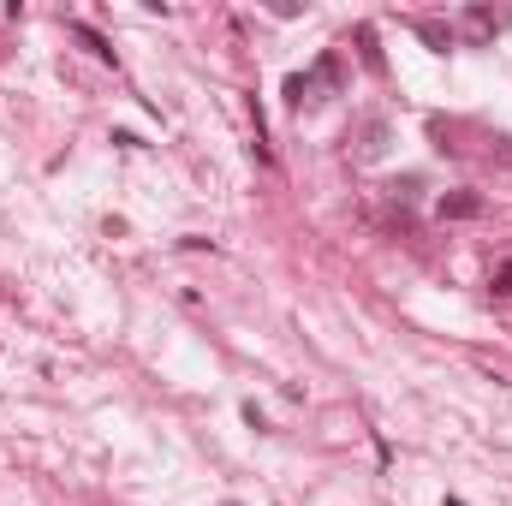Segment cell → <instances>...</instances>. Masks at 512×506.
Returning a JSON list of instances; mask_svg holds the SVG:
<instances>
[{
  "label": "cell",
  "instance_id": "6da1fadb",
  "mask_svg": "<svg viewBox=\"0 0 512 506\" xmlns=\"http://www.w3.org/2000/svg\"><path fill=\"white\" fill-rule=\"evenodd\" d=\"M334 90H340V60H334V54H322L316 72H292V78H286V102H292L298 114L316 108V102H328Z\"/></svg>",
  "mask_w": 512,
  "mask_h": 506
},
{
  "label": "cell",
  "instance_id": "7a4b0ae2",
  "mask_svg": "<svg viewBox=\"0 0 512 506\" xmlns=\"http://www.w3.org/2000/svg\"><path fill=\"white\" fill-rule=\"evenodd\" d=\"M477 209H483L477 191H453V197H441V221H471Z\"/></svg>",
  "mask_w": 512,
  "mask_h": 506
},
{
  "label": "cell",
  "instance_id": "3957f363",
  "mask_svg": "<svg viewBox=\"0 0 512 506\" xmlns=\"http://www.w3.org/2000/svg\"><path fill=\"white\" fill-rule=\"evenodd\" d=\"M465 30H471V36H477V42H489V36H495V30H501V18H495V12H489V6H465Z\"/></svg>",
  "mask_w": 512,
  "mask_h": 506
},
{
  "label": "cell",
  "instance_id": "277c9868",
  "mask_svg": "<svg viewBox=\"0 0 512 506\" xmlns=\"http://www.w3.org/2000/svg\"><path fill=\"white\" fill-rule=\"evenodd\" d=\"M417 36H423L435 54H447V48H453V24H441V18H417Z\"/></svg>",
  "mask_w": 512,
  "mask_h": 506
},
{
  "label": "cell",
  "instance_id": "5b68a950",
  "mask_svg": "<svg viewBox=\"0 0 512 506\" xmlns=\"http://www.w3.org/2000/svg\"><path fill=\"white\" fill-rule=\"evenodd\" d=\"M358 54H364V66H370V72H382V66H387L382 48H376V30H370V24H358Z\"/></svg>",
  "mask_w": 512,
  "mask_h": 506
},
{
  "label": "cell",
  "instance_id": "8992f818",
  "mask_svg": "<svg viewBox=\"0 0 512 506\" xmlns=\"http://www.w3.org/2000/svg\"><path fill=\"white\" fill-rule=\"evenodd\" d=\"M382 149H387V126H382V120H370V126H364V143H358V155H364V161H376Z\"/></svg>",
  "mask_w": 512,
  "mask_h": 506
},
{
  "label": "cell",
  "instance_id": "52a82bcc",
  "mask_svg": "<svg viewBox=\"0 0 512 506\" xmlns=\"http://www.w3.org/2000/svg\"><path fill=\"white\" fill-rule=\"evenodd\" d=\"M72 30H78V42H90V48H96V54H102V60H114V48H108V42H102V36H96V30H90V24H72Z\"/></svg>",
  "mask_w": 512,
  "mask_h": 506
},
{
  "label": "cell",
  "instance_id": "ba28073f",
  "mask_svg": "<svg viewBox=\"0 0 512 506\" xmlns=\"http://www.w3.org/2000/svg\"><path fill=\"white\" fill-rule=\"evenodd\" d=\"M489 286H495V298H512V262L495 268V280H489Z\"/></svg>",
  "mask_w": 512,
  "mask_h": 506
},
{
  "label": "cell",
  "instance_id": "9c48e42d",
  "mask_svg": "<svg viewBox=\"0 0 512 506\" xmlns=\"http://www.w3.org/2000/svg\"><path fill=\"white\" fill-rule=\"evenodd\" d=\"M227 506H239V501H227Z\"/></svg>",
  "mask_w": 512,
  "mask_h": 506
}]
</instances>
